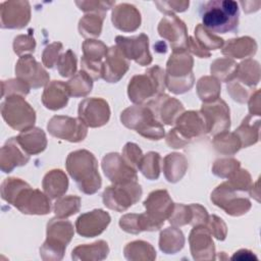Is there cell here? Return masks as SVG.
I'll list each match as a JSON object with an SVG mask.
<instances>
[{"label": "cell", "instance_id": "8", "mask_svg": "<svg viewBox=\"0 0 261 261\" xmlns=\"http://www.w3.org/2000/svg\"><path fill=\"white\" fill-rule=\"evenodd\" d=\"M67 178L61 170H52L44 178V190L52 198L61 196L67 190Z\"/></svg>", "mask_w": 261, "mask_h": 261}, {"label": "cell", "instance_id": "7", "mask_svg": "<svg viewBox=\"0 0 261 261\" xmlns=\"http://www.w3.org/2000/svg\"><path fill=\"white\" fill-rule=\"evenodd\" d=\"M154 75H136L128 86V95L129 99L134 102H142L145 99L149 98L156 91L153 88L154 84H159L153 82Z\"/></svg>", "mask_w": 261, "mask_h": 261}, {"label": "cell", "instance_id": "1", "mask_svg": "<svg viewBox=\"0 0 261 261\" xmlns=\"http://www.w3.org/2000/svg\"><path fill=\"white\" fill-rule=\"evenodd\" d=\"M239 4L232 0L206 2L201 9V18L206 31L215 34L236 32L239 25Z\"/></svg>", "mask_w": 261, "mask_h": 261}, {"label": "cell", "instance_id": "5", "mask_svg": "<svg viewBox=\"0 0 261 261\" xmlns=\"http://www.w3.org/2000/svg\"><path fill=\"white\" fill-rule=\"evenodd\" d=\"M110 221V216L103 210H94L81 215L76 220V228L80 234L94 237L101 233Z\"/></svg>", "mask_w": 261, "mask_h": 261}, {"label": "cell", "instance_id": "3", "mask_svg": "<svg viewBox=\"0 0 261 261\" xmlns=\"http://www.w3.org/2000/svg\"><path fill=\"white\" fill-rule=\"evenodd\" d=\"M148 210V214H144L147 221L148 230L158 229L172 211V202L166 191H156L149 195V198L144 202Z\"/></svg>", "mask_w": 261, "mask_h": 261}, {"label": "cell", "instance_id": "9", "mask_svg": "<svg viewBox=\"0 0 261 261\" xmlns=\"http://www.w3.org/2000/svg\"><path fill=\"white\" fill-rule=\"evenodd\" d=\"M159 159H160L159 154L150 152L145 157L144 161L140 162V164H139V167L145 165V167H141L140 169L150 179L157 178L158 175H159V164H158V160Z\"/></svg>", "mask_w": 261, "mask_h": 261}, {"label": "cell", "instance_id": "6", "mask_svg": "<svg viewBox=\"0 0 261 261\" xmlns=\"http://www.w3.org/2000/svg\"><path fill=\"white\" fill-rule=\"evenodd\" d=\"M112 21L114 25L121 31H135L140 27V12L134 5L122 3L113 9Z\"/></svg>", "mask_w": 261, "mask_h": 261}, {"label": "cell", "instance_id": "2", "mask_svg": "<svg viewBox=\"0 0 261 261\" xmlns=\"http://www.w3.org/2000/svg\"><path fill=\"white\" fill-rule=\"evenodd\" d=\"M66 165L81 191L93 194L100 188L101 178L97 170V161L92 153L86 150L72 152L67 158Z\"/></svg>", "mask_w": 261, "mask_h": 261}, {"label": "cell", "instance_id": "4", "mask_svg": "<svg viewBox=\"0 0 261 261\" xmlns=\"http://www.w3.org/2000/svg\"><path fill=\"white\" fill-rule=\"evenodd\" d=\"M141 194V187L130 182L124 187L107 188L103 193V201L108 208L116 211H123L136 203L140 199Z\"/></svg>", "mask_w": 261, "mask_h": 261}]
</instances>
